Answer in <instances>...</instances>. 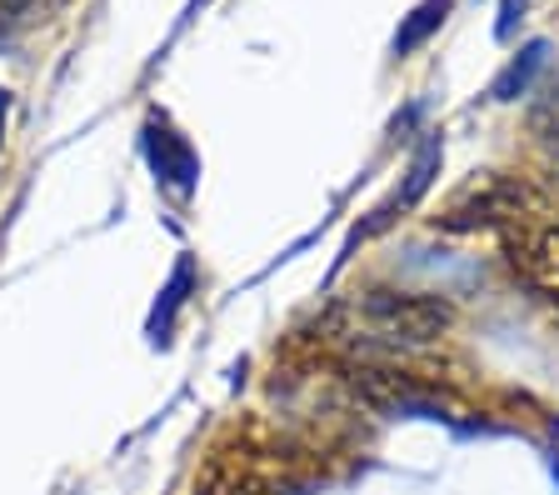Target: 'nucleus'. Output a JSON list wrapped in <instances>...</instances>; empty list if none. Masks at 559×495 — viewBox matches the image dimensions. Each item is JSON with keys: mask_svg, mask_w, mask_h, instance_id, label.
Segmentation results:
<instances>
[{"mask_svg": "<svg viewBox=\"0 0 559 495\" xmlns=\"http://www.w3.org/2000/svg\"><path fill=\"white\" fill-rule=\"evenodd\" d=\"M450 330V306L440 295L425 291H365L345 306V335L360 361H390L400 351H419V345L440 341Z\"/></svg>", "mask_w": 559, "mask_h": 495, "instance_id": "obj_1", "label": "nucleus"}, {"mask_svg": "<svg viewBox=\"0 0 559 495\" xmlns=\"http://www.w3.org/2000/svg\"><path fill=\"white\" fill-rule=\"evenodd\" d=\"M349 386L370 411L380 415H425V421H454L460 401L450 390H440L435 380L409 376V370H395L384 361H360L349 366Z\"/></svg>", "mask_w": 559, "mask_h": 495, "instance_id": "obj_2", "label": "nucleus"}, {"mask_svg": "<svg viewBox=\"0 0 559 495\" xmlns=\"http://www.w3.org/2000/svg\"><path fill=\"white\" fill-rule=\"evenodd\" d=\"M524 211H530V190L514 186V180H489V186H479L465 205H454V211L444 215V225H450V231H469V225H510V221H520Z\"/></svg>", "mask_w": 559, "mask_h": 495, "instance_id": "obj_3", "label": "nucleus"}, {"mask_svg": "<svg viewBox=\"0 0 559 495\" xmlns=\"http://www.w3.org/2000/svg\"><path fill=\"white\" fill-rule=\"evenodd\" d=\"M145 155H151V170L165 190L190 196V186H195V176H200V161L186 135H175L165 120H151V126H145Z\"/></svg>", "mask_w": 559, "mask_h": 495, "instance_id": "obj_4", "label": "nucleus"}, {"mask_svg": "<svg viewBox=\"0 0 559 495\" xmlns=\"http://www.w3.org/2000/svg\"><path fill=\"white\" fill-rule=\"evenodd\" d=\"M514 266L549 306H559V225H545V231H530L514 246Z\"/></svg>", "mask_w": 559, "mask_h": 495, "instance_id": "obj_5", "label": "nucleus"}, {"mask_svg": "<svg viewBox=\"0 0 559 495\" xmlns=\"http://www.w3.org/2000/svg\"><path fill=\"white\" fill-rule=\"evenodd\" d=\"M450 15V0H425L415 15H409L405 25H400V36H395V56H409L415 46H425V40L440 31V21Z\"/></svg>", "mask_w": 559, "mask_h": 495, "instance_id": "obj_6", "label": "nucleus"}, {"mask_svg": "<svg viewBox=\"0 0 559 495\" xmlns=\"http://www.w3.org/2000/svg\"><path fill=\"white\" fill-rule=\"evenodd\" d=\"M435 170H440V141H430V145H425V151L415 155V165H409V180H405V190H400V196H395V205H415L419 196L430 190ZM395 205H390V211H395ZM390 211H380V215H374V225H384V221H390Z\"/></svg>", "mask_w": 559, "mask_h": 495, "instance_id": "obj_7", "label": "nucleus"}, {"mask_svg": "<svg viewBox=\"0 0 559 495\" xmlns=\"http://www.w3.org/2000/svg\"><path fill=\"white\" fill-rule=\"evenodd\" d=\"M190 285H195V266H190V260H180V266H175V275H170V285L160 291V306H155V316H151V335H155V341H165V330H170L175 310L186 306Z\"/></svg>", "mask_w": 559, "mask_h": 495, "instance_id": "obj_8", "label": "nucleus"}, {"mask_svg": "<svg viewBox=\"0 0 559 495\" xmlns=\"http://www.w3.org/2000/svg\"><path fill=\"white\" fill-rule=\"evenodd\" d=\"M545 56H549V46L545 40H535V46H524V56L520 60H510V71L495 81V101H514V95L524 91V85L535 81V71L545 66Z\"/></svg>", "mask_w": 559, "mask_h": 495, "instance_id": "obj_9", "label": "nucleus"}, {"mask_svg": "<svg viewBox=\"0 0 559 495\" xmlns=\"http://www.w3.org/2000/svg\"><path fill=\"white\" fill-rule=\"evenodd\" d=\"M25 11H31V0H0V36L15 31V25L25 21Z\"/></svg>", "mask_w": 559, "mask_h": 495, "instance_id": "obj_10", "label": "nucleus"}, {"mask_svg": "<svg viewBox=\"0 0 559 495\" xmlns=\"http://www.w3.org/2000/svg\"><path fill=\"white\" fill-rule=\"evenodd\" d=\"M524 11V0H504V11H500V36H510V25H514V15Z\"/></svg>", "mask_w": 559, "mask_h": 495, "instance_id": "obj_11", "label": "nucleus"}, {"mask_svg": "<svg viewBox=\"0 0 559 495\" xmlns=\"http://www.w3.org/2000/svg\"><path fill=\"white\" fill-rule=\"evenodd\" d=\"M5 116H11V91H0V135H5Z\"/></svg>", "mask_w": 559, "mask_h": 495, "instance_id": "obj_12", "label": "nucleus"}]
</instances>
